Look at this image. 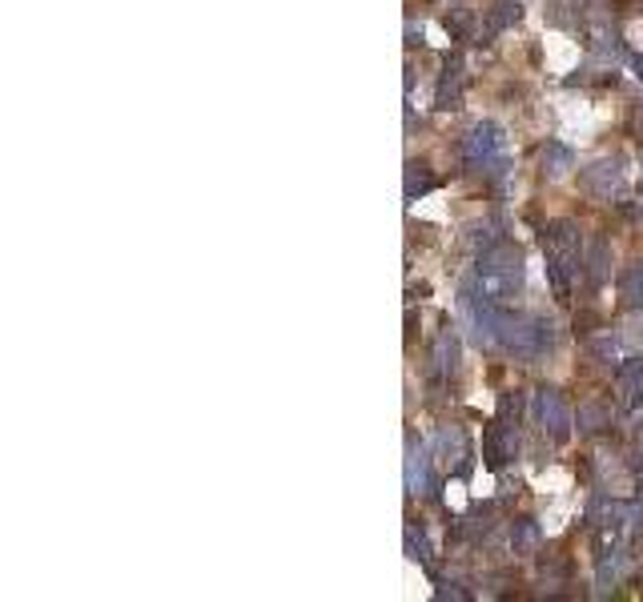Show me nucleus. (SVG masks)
I'll use <instances>...</instances> for the list:
<instances>
[{"label": "nucleus", "mask_w": 643, "mask_h": 602, "mask_svg": "<svg viewBox=\"0 0 643 602\" xmlns=\"http://www.w3.org/2000/svg\"><path fill=\"white\" fill-rule=\"evenodd\" d=\"M535 422L543 426V434H551L555 442H563L572 434V410L559 398V390H535Z\"/></svg>", "instance_id": "obj_6"}, {"label": "nucleus", "mask_w": 643, "mask_h": 602, "mask_svg": "<svg viewBox=\"0 0 643 602\" xmlns=\"http://www.w3.org/2000/svg\"><path fill=\"white\" fill-rule=\"evenodd\" d=\"M467 24H470V12L463 4H455V12H446V33L467 36Z\"/></svg>", "instance_id": "obj_17"}, {"label": "nucleus", "mask_w": 643, "mask_h": 602, "mask_svg": "<svg viewBox=\"0 0 643 602\" xmlns=\"http://www.w3.org/2000/svg\"><path fill=\"white\" fill-rule=\"evenodd\" d=\"M584 189L591 193V198L599 201H623V193H628V181H623V169L620 161L611 157V161H596L584 169Z\"/></svg>", "instance_id": "obj_5"}, {"label": "nucleus", "mask_w": 643, "mask_h": 602, "mask_svg": "<svg viewBox=\"0 0 643 602\" xmlns=\"http://www.w3.org/2000/svg\"><path fill=\"white\" fill-rule=\"evenodd\" d=\"M539 543H543V534H539L535 519L511 522V550L514 555H531V550H539Z\"/></svg>", "instance_id": "obj_12"}, {"label": "nucleus", "mask_w": 643, "mask_h": 602, "mask_svg": "<svg viewBox=\"0 0 643 602\" xmlns=\"http://www.w3.org/2000/svg\"><path fill=\"white\" fill-rule=\"evenodd\" d=\"M467 293L479 298L483 305H491V310H511L514 298L523 293V249L511 242L483 249L479 266L467 281Z\"/></svg>", "instance_id": "obj_1"}, {"label": "nucleus", "mask_w": 643, "mask_h": 602, "mask_svg": "<svg viewBox=\"0 0 643 602\" xmlns=\"http://www.w3.org/2000/svg\"><path fill=\"white\" fill-rule=\"evenodd\" d=\"M458 101H463V60L446 57L439 77V109H458Z\"/></svg>", "instance_id": "obj_10"}, {"label": "nucleus", "mask_w": 643, "mask_h": 602, "mask_svg": "<svg viewBox=\"0 0 643 602\" xmlns=\"http://www.w3.org/2000/svg\"><path fill=\"white\" fill-rule=\"evenodd\" d=\"M519 16H523V9H519L514 0H495L491 9H487V24H483L479 41H483V45H487V41H495V36L503 33V29L519 24Z\"/></svg>", "instance_id": "obj_9"}, {"label": "nucleus", "mask_w": 643, "mask_h": 602, "mask_svg": "<svg viewBox=\"0 0 643 602\" xmlns=\"http://www.w3.org/2000/svg\"><path fill=\"white\" fill-rule=\"evenodd\" d=\"M407 490L414 499L422 494H431L434 490V478H431V450L422 446L419 438L407 442Z\"/></svg>", "instance_id": "obj_7"}, {"label": "nucleus", "mask_w": 643, "mask_h": 602, "mask_svg": "<svg viewBox=\"0 0 643 602\" xmlns=\"http://www.w3.org/2000/svg\"><path fill=\"white\" fill-rule=\"evenodd\" d=\"M503 129L495 125V121H479V125L470 129L467 141H463V157H467L470 169H487V174H503Z\"/></svg>", "instance_id": "obj_4"}, {"label": "nucleus", "mask_w": 643, "mask_h": 602, "mask_svg": "<svg viewBox=\"0 0 643 602\" xmlns=\"http://www.w3.org/2000/svg\"><path fill=\"white\" fill-rule=\"evenodd\" d=\"M572 165H575V153L567 149V145H559V141H547V149H543V174L555 181V177H563Z\"/></svg>", "instance_id": "obj_14"}, {"label": "nucleus", "mask_w": 643, "mask_h": 602, "mask_svg": "<svg viewBox=\"0 0 643 602\" xmlns=\"http://www.w3.org/2000/svg\"><path fill=\"white\" fill-rule=\"evenodd\" d=\"M426 189H434V177L426 174V165H410V174H407V201L422 198Z\"/></svg>", "instance_id": "obj_16"}, {"label": "nucleus", "mask_w": 643, "mask_h": 602, "mask_svg": "<svg viewBox=\"0 0 643 602\" xmlns=\"http://www.w3.org/2000/svg\"><path fill=\"white\" fill-rule=\"evenodd\" d=\"M407 546H410V558H419V562H431V546H426V534H414L407 531Z\"/></svg>", "instance_id": "obj_18"}, {"label": "nucleus", "mask_w": 643, "mask_h": 602, "mask_svg": "<svg viewBox=\"0 0 643 602\" xmlns=\"http://www.w3.org/2000/svg\"><path fill=\"white\" fill-rule=\"evenodd\" d=\"M620 290H623V298L632 301V305H643V261H635V266L623 274Z\"/></svg>", "instance_id": "obj_15"}, {"label": "nucleus", "mask_w": 643, "mask_h": 602, "mask_svg": "<svg viewBox=\"0 0 643 602\" xmlns=\"http://www.w3.org/2000/svg\"><path fill=\"white\" fill-rule=\"evenodd\" d=\"M584 274H587V281H591V286H603V281H608V242H603V237H596V242H591V249H587V257H584Z\"/></svg>", "instance_id": "obj_13"}, {"label": "nucleus", "mask_w": 643, "mask_h": 602, "mask_svg": "<svg viewBox=\"0 0 643 602\" xmlns=\"http://www.w3.org/2000/svg\"><path fill=\"white\" fill-rule=\"evenodd\" d=\"M543 254H547L551 290H555V298L567 301L572 281L584 274V242H579L575 221H551L547 230H543Z\"/></svg>", "instance_id": "obj_2"}, {"label": "nucleus", "mask_w": 643, "mask_h": 602, "mask_svg": "<svg viewBox=\"0 0 643 602\" xmlns=\"http://www.w3.org/2000/svg\"><path fill=\"white\" fill-rule=\"evenodd\" d=\"M434 450H439V458H443L451 470H458V475H467L470 466V446L467 438H463V430L455 426H443L439 430V438H434Z\"/></svg>", "instance_id": "obj_8"}, {"label": "nucleus", "mask_w": 643, "mask_h": 602, "mask_svg": "<svg viewBox=\"0 0 643 602\" xmlns=\"http://www.w3.org/2000/svg\"><path fill=\"white\" fill-rule=\"evenodd\" d=\"M499 349L514 358H543L555 349V322L543 313H499Z\"/></svg>", "instance_id": "obj_3"}, {"label": "nucleus", "mask_w": 643, "mask_h": 602, "mask_svg": "<svg viewBox=\"0 0 643 602\" xmlns=\"http://www.w3.org/2000/svg\"><path fill=\"white\" fill-rule=\"evenodd\" d=\"M434 366H439L443 378H451V374L458 370V334L455 330H443V334H439V342H434Z\"/></svg>", "instance_id": "obj_11"}]
</instances>
